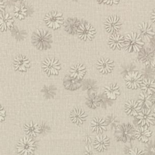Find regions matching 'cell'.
I'll list each match as a JSON object with an SVG mask.
<instances>
[{"label": "cell", "mask_w": 155, "mask_h": 155, "mask_svg": "<svg viewBox=\"0 0 155 155\" xmlns=\"http://www.w3.org/2000/svg\"><path fill=\"white\" fill-rule=\"evenodd\" d=\"M14 20L8 13H2L0 15V30L2 31L13 27Z\"/></svg>", "instance_id": "obj_24"}, {"label": "cell", "mask_w": 155, "mask_h": 155, "mask_svg": "<svg viewBox=\"0 0 155 155\" xmlns=\"http://www.w3.org/2000/svg\"><path fill=\"white\" fill-rule=\"evenodd\" d=\"M72 1H79V0H72Z\"/></svg>", "instance_id": "obj_46"}, {"label": "cell", "mask_w": 155, "mask_h": 155, "mask_svg": "<svg viewBox=\"0 0 155 155\" xmlns=\"http://www.w3.org/2000/svg\"><path fill=\"white\" fill-rule=\"evenodd\" d=\"M83 90H85L90 93H95L97 89V86L96 82L91 79L86 80L82 85Z\"/></svg>", "instance_id": "obj_32"}, {"label": "cell", "mask_w": 155, "mask_h": 155, "mask_svg": "<svg viewBox=\"0 0 155 155\" xmlns=\"http://www.w3.org/2000/svg\"><path fill=\"white\" fill-rule=\"evenodd\" d=\"M110 145V139L104 134L97 136L94 142V148L98 151H104L107 149Z\"/></svg>", "instance_id": "obj_19"}, {"label": "cell", "mask_w": 155, "mask_h": 155, "mask_svg": "<svg viewBox=\"0 0 155 155\" xmlns=\"http://www.w3.org/2000/svg\"><path fill=\"white\" fill-rule=\"evenodd\" d=\"M32 43L39 50H46L51 47L52 40L49 32L45 30L38 29L33 32Z\"/></svg>", "instance_id": "obj_1"}, {"label": "cell", "mask_w": 155, "mask_h": 155, "mask_svg": "<svg viewBox=\"0 0 155 155\" xmlns=\"http://www.w3.org/2000/svg\"><path fill=\"white\" fill-rule=\"evenodd\" d=\"M39 126L40 133L45 134V133H47L50 130V127L44 122H42Z\"/></svg>", "instance_id": "obj_39"}, {"label": "cell", "mask_w": 155, "mask_h": 155, "mask_svg": "<svg viewBox=\"0 0 155 155\" xmlns=\"http://www.w3.org/2000/svg\"><path fill=\"white\" fill-rule=\"evenodd\" d=\"M128 155H145V154L142 150L137 148H135L129 151Z\"/></svg>", "instance_id": "obj_37"}, {"label": "cell", "mask_w": 155, "mask_h": 155, "mask_svg": "<svg viewBox=\"0 0 155 155\" xmlns=\"http://www.w3.org/2000/svg\"><path fill=\"white\" fill-rule=\"evenodd\" d=\"M150 19H151V21H152V22L153 23H154V10H153V12H152V13H151V16H150Z\"/></svg>", "instance_id": "obj_45"}, {"label": "cell", "mask_w": 155, "mask_h": 155, "mask_svg": "<svg viewBox=\"0 0 155 155\" xmlns=\"http://www.w3.org/2000/svg\"><path fill=\"white\" fill-rule=\"evenodd\" d=\"M143 92L148 94H153L155 91V82L153 78H145L143 79L140 85Z\"/></svg>", "instance_id": "obj_26"}, {"label": "cell", "mask_w": 155, "mask_h": 155, "mask_svg": "<svg viewBox=\"0 0 155 155\" xmlns=\"http://www.w3.org/2000/svg\"><path fill=\"white\" fill-rule=\"evenodd\" d=\"M135 66L134 65H133V64H128L127 65H126L125 68H124L123 71L122 72V73L123 74H125V75L127 74L128 73H130V72H132V71H134V70L135 69Z\"/></svg>", "instance_id": "obj_38"}, {"label": "cell", "mask_w": 155, "mask_h": 155, "mask_svg": "<svg viewBox=\"0 0 155 155\" xmlns=\"http://www.w3.org/2000/svg\"><path fill=\"white\" fill-rule=\"evenodd\" d=\"M139 60L147 67H154V51L151 48H142L139 51Z\"/></svg>", "instance_id": "obj_9"}, {"label": "cell", "mask_w": 155, "mask_h": 155, "mask_svg": "<svg viewBox=\"0 0 155 155\" xmlns=\"http://www.w3.org/2000/svg\"><path fill=\"white\" fill-rule=\"evenodd\" d=\"M135 129L130 123H123L116 128L115 136L117 140L122 142L130 141L134 135Z\"/></svg>", "instance_id": "obj_3"}, {"label": "cell", "mask_w": 155, "mask_h": 155, "mask_svg": "<svg viewBox=\"0 0 155 155\" xmlns=\"http://www.w3.org/2000/svg\"><path fill=\"white\" fill-rule=\"evenodd\" d=\"M56 88L54 85H45L41 90L44 96L47 99H51L54 97L56 95Z\"/></svg>", "instance_id": "obj_30"}, {"label": "cell", "mask_w": 155, "mask_h": 155, "mask_svg": "<svg viewBox=\"0 0 155 155\" xmlns=\"http://www.w3.org/2000/svg\"><path fill=\"white\" fill-rule=\"evenodd\" d=\"M108 45L113 50H120L124 46V37L119 34H112L108 39Z\"/></svg>", "instance_id": "obj_18"}, {"label": "cell", "mask_w": 155, "mask_h": 155, "mask_svg": "<svg viewBox=\"0 0 155 155\" xmlns=\"http://www.w3.org/2000/svg\"><path fill=\"white\" fill-rule=\"evenodd\" d=\"M35 148L36 143L35 140L27 137L21 139L16 146L17 151L21 155H30L33 154Z\"/></svg>", "instance_id": "obj_4"}, {"label": "cell", "mask_w": 155, "mask_h": 155, "mask_svg": "<svg viewBox=\"0 0 155 155\" xmlns=\"http://www.w3.org/2000/svg\"><path fill=\"white\" fill-rule=\"evenodd\" d=\"M13 14L16 18L20 20L23 19L27 14V9L22 4H17L14 7Z\"/></svg>", "instance_id": "obj_31"}, {"label": "cell", "mask_w": 155, "mask_h": 155, "mask_svg": "<svg viewBox=\"0 0 155 155\" xmlns=\"http://www.w3.org/2000/svg\"><path fill=\"white\" fill-rule=\"evenodd\" d=\"M70 117L72 122L76 125H81L86 120L87 115L81 108H76L70 113Z\"/></svg>", "instance_id": "obj_13"}, {"label": "cell", "mask_w": 155, "mask_h": 155, "mask_svg": "<svg viewBox=\"0 0 155 155\" xmlns=\"http://www.w3.org/2000/svg\"><path fill=\"white\" fill-rule=\"evenodd\" d=\"M140 34L142 38L146 41H150L154 38V31L152 26L147 22H142L139 25Z\"/></svg>", "instance_id": "obj_15"}, {"label": "cell", "mask_w": 155, "mask_h": 155, "mask_svg": "<svg viewBox=\"0 0 155 155\" xmlns=\"http://www.w3.org/2000/svg\"><path fill=\"white\" fill-rule=\"evenodd\" d=\"M104 93L110 99L114 100L120 94V89L116 84H111L104 87Z\"/></svg>", "instance_id": "obj_25"}, {"label": "cell", "mask_w": 155, "mask_h": 155, "mask_svg": "<svg viewBox=\"0 0 155 155\" xmlns=\"http://www.w3.org/2000/svg\"><path fill=\"white\" fill-rule=\"evenodd\" d=\"M86 69L82 64H77L71 67L70 70V76L77 79H82L85 74Z\"/></svg>", "instance_id": "obj_21"}, {"label": "cell", "mask_w": 155, "mask_h": 155, "mask_svg": "<svg viewBox=\"0 0 155 155\" xmlns=\"http://www.w3.org/2000/svg\"><path fill=\"white\" fill-rule=\"evenodd\" d=\"M84 155H94L93 149L90 145H87L85 147L84 151Z\"/></svg>", "instance_id": "obj_41"}, {"label": "cell", "mask_w": 155, "mask_h": 155, "mask_svg": "<svg viewBox=\"0 0 155 155\" xmlns=\"http://www.w3.org/2000/svg\"><path fill=\"white\" fill-rule=\"evenodd\" d=\"M92 137L90 134H87L84 137V141L87 145H90L92 142Z\"/></svg>", "instance_id": "obj_43"}, {"label": "cell", "mask_w": 155, "mask_h": 155, "mask_svg": "<svg viewBox=\"0 0 155 155\" xmlns=\"http://www.w3.org/2000/svg\"><path fill=\"white\" fill-rule=\"evenodd\" d=\"M5 116V111L4 109V108L0 105V121L4 120Z\"/></svg>", "instance_id": "obj_42"}, {"label": "cell", "mask_w": 155, "mask_h": 155, "mask_svg": "<svg viewBox=\"0 0 155 155\" xmlns=\"http://www.w3.org/2000/svg\"><path fill=\"white\" fill-rule=\"evenodd\" d=\"M99 105L102 107V108H107L112 105V100L110 99L107 97L105 93L100 94L97 96Z\"/></svg>", "instance_id": "obj_33"}, {"label": "cell", "mask_w": 155, "mask_h": 155, "mask_svg": "<svg viewBox=\"0 0 155 155\" xmlns=\"http://www.w3.org/2000/svg\"><path fill=\"white\" fill-rule=\"evenodd\" d=\"M114 62L108 58H101L97 61V68L102 74H108L113 70Z\"/></svg>", "instance_id": "obj_12"}, {"label": "cell", "mask_w": 155, "mask_h": 155, "mask_svg": "<svg viewBox=\"0 0 155 155\" xmlns=\"http://www.w3.org/2000/svg\"><path fill=\"white\" fill-rule=\"evenodd\" d=\"M97 1L100 4H103L105 5H109L117 4L119 2V0H97Z\"/></svg>", "instance_id": "obj_40"}, {"label": "cell", "mask_w": 155, "mask_h": 155, "mask_svg": "<svg viewBox=\"0 0 155 155\" xmlns=\"http://www.w3.org/2000/svg\"><path fill=\"white\" fill-rule=\"evenodd\" d=\"M63 84L65 88L70 90H75L81 87V83L79 80H77L70 76H65Z\"/></svg>", "instance_id": "obj_27"}, {"label": "cell", "mask_w": 155, "mask_h": 155, "mask_svg": "<svg viewBox=\"0 0 155 155\" xmlns=\"http://www.w3.org/2000/svg\"><path fill=\"white\" fill-rule=\"evenodd\" d=\"M44 71L48 75H56L61 69V65L59 61L54 58H47L42 63Z\"/></svg>", "instance_id": "obj_7"}, {"label": "cell", "mask_w": 155, "mask_h": 155, "mask_svg": "<svg viewBox=\"0 0 155 155\" xmlns=\"http://www.w3.org/2000/svg\"><path fill=\"white\" fill-rule=\"evenodd\" d=\"M63 24L66 32L71 35H74L77 33L80 22L76 18H69L64 22Z\"/></svg>", "instance_id": "obj_17"}, {"label": "cell", "mask_w": 155, "mask_h": 155, "mask_svg": "<svg viewBox=\"0 0 155 155\" xmlns=\"http://www.w3.org/2000/svg\"><path fill=\"white\" fill-rule=\"evenodd\" d=\"M107 125H108L111 128H116L119 125V120L117 117L113 114L108 115L105 119Z\"/></svg>", "instance_id": "obj_34"}, {"label": "cell", "mask_w": 155, "mask_h": 155, "mask_svg": "<svg viewBox=\"0 0 155 155\" xmlns=\"http://www.w3.org/2000/svg\"><path fill=\"white\" fill-rule=\"evenodd\" d=\"M24 131L27 135L31 137L36 136L39 133H40L39 125L32 121L24 125Z\"/></svg>", "instance_id": "obj_28"}, {"label": "cell", "mask_w": 155, "mask_h": 155, "mask_svg": "<svg viewBox=\"0 0 155 155\" xmlns=\"http://www.w3.org/2000/svg\"><path fill=\"white\" fill-rule=\"evenodd\" d=\"M77 33L81 40L84 41H91L95 36L96 30L90 23L84 22L79 24Z\"/></svg>", "instance_id": "obj_6"}, {"label": "cell", "mask_w": 155, "mask_h": 155, "mask_svg": "<svg viewBox=\"0 0 155 155\" xmlns=\"http://www.w3.org/2000/svg\"><path fill=\"white\" fill-rule=\"evenodd\" d=\"M136 119L138 124L140 125V126L154 125L155 120L154 113L152 112L150 108L142 109L136 116Z\"/></svg>", "instance_id": "obj_8"}, {"label": "cell", "mask_w": 155, "mask_h": 155, "mask_svg": "<svg viewBox=\"0 0 155 155\" xmlns=\"http://www.w3.org/2000/svg\"><path fill=\"white\" fill-rule=\"evenodd\" d=\"M144 44L140 35L131 32L124 38V47L130 53L139 51Z\"/></svg>", "instance_id": "obj_2"}, {"label": "cell", "mask_w": 155, "mask_h": 155, "mask_svg": "<svg viewBox=\"0 0 155 155\" xmlns=\"http://www.w3.org/2000/svg\"><path fill=\"white\" fill-rule=\"evenodd\" d=\"M121 25L120 18L116 15L109 16L105 22V30L111 34L117 33L120 30Z\"/></svg>", "instance_id": "obj_11"}, {"label": "cell", "mask_w": 155, "mask_h": 155, "mask_svg": "<svg viewBox=\"0 0 155 155\" xmlns=\"http://www.w3.org/2000/svg\"><path fill=\"white\" fill-rule=\"evenodd\" d=\"M141 75L145 78H151L154 76V67L146 66V68L142 69Z\"/></svg>", "instance_id": "obj_35"}, {"label": "cell", "mask_w": 155, "mask_h": 155, "mask_svg": "<svg viewBox=\"0 0 155 155\" xmlns=\"http://www.w3.org/2000/svg\"><path fill=\"white\" fill-rule=\"evenodd\" d=\"M152 132L148 129V126L143 125L140 126L134 131L135 137L139 141L146 143L149 140V138L151 137Z\"/></svg>", "instance_id": "obj_14"}, {"label": "cell", "mask_w": 155, "mask_h": 155, "mask_svg": "<svg viewBox=\"0 0 155 155\" xmlns=\"http://www.w3.org/2000/svg\"><path fill=\"white\" fill-rule=\"evenodd\" d=\"M16 1H25V0H16Z\"/></svg>", "instance_id": "obj_47"}, {"label": "cell", "mask_w": 155, "mask_h": 155, "mask_svg": "<svg viewBox=\"0 0 155 155\" xmlns=\"http://www.w3.org/2000/svg\"><path fill=\"white\" fill-rule=\"evenodd\" d=\"M126 85L131 89H136L140 87L142 81V76L137 71H132L125 75Z\"/></svg>", "instance_id": "obj_10"}, {"label": "cell", "mask_w": 155, "mask_h": 155, "mask_svg": "<svg viewBox=\"0 0 155 155\" xmlns=\"http://www.w3.org/2000/svg\"><path fill=\"white\" fill-rule=\"evenodd\" d=\"M153 94H148L146 93H140L139 96V100L137 102L141 107L142 109H148L153 105L154 96Z\"/></svg>", "instance_id": "obj_20"}, {"label": "cell", "mask_w": 155, "mask_h": 155, "mask_svg": "<svg viewBox=\"0 0 155 155\" xmlns=\"http://www.w3.org/2000/svg\"><path fill=\"white\" fill-rule=\"evenodd\" d=\"M44 21L47 27L56 30L59 28L64 23V18L61 13L52 11L46 14Z\"/></svg>", "instance_id": "obj_5"}, {"label": "cell", "mask_w": 155, "mask_h": 155, "mask_svg": "<svg viewBox=\"0 0 155 155\" xmlns=\"http://www.w3.org/2000/svg\"><path fill=\"white\" fill-rule=\"evenodd\" d=\"M145 150L149 155L154 154V144L153 141H150L145 146Z\"/></svg>", "instance_id": "obj_36"}, {"label": "cell", "mask_w": 155, "mask_h": 155, "mask_svg": "<svg viewBox=\"0 0 155 155\" xmlns=\"http://www.w3.org/2000/svg\"><path fill=\"white\" fill-rule=\"evenodd\" d=\"M86 105L90 108L95 109L99 105L98 97L96 93H90L85 97Z\"/></svg>", "instance_id": "obj_29"}, {"label": "cell", "mask_w": 155, "mask_h": 155, "mask_svg": "<svg viewBox=\"0 0 155 155\" xmlns=\"http://www.w3.org/2000/svg\"><path fill=\"white\" fill-rule=\"evenodd\" d=\"M107 123L105 119L99 117H94L91 121V127L93 131L97 133H102L107 130Z\"/></svg>", "instance_id": "obj_22"}, {"label": "cell", "mask_w": 155, "mask_h": 155, "mask_svg": "<svg viewBox=\"0 0 155 155\" xmlns=\"http://www.w3.org/2000/svg\"><path fill=\"white\" fill-rule=\"evenodd\" d=\"M141 110V107L134 100H129L125 104V111L128 115L136 116Z\"/></svg>", "instance_id": "obj_23"}, {"label": "cell", "mask_w": 155, "mask_h": 155, "mask_svg": "<svg viewBox=\"0 0 155 155\" xmlns=\"http://www.w3.org/2000/svg\"><path fill=\"white\" fill-rule=\"evenodd\" d=\"M4 8H5L4 1V0H0V15L4 13Z\"/></svg>", "instance_id": "obj_44"}, {"label": "cell", "mask_w": 155, "mask_h": 155, "mask_svg": "<svg viewBox=\"0 0 155 155\" xmlns=\"http://www.w3.org/2000/svg\"><path fill=\"white\" fill-rule=\"evenodd\" d=\"M13 65L15 70L19 71H26L30 65L29 60L23 55L16 56L14 59Z\"/></svg>", "instance_id": "obj_16"}]
</instances>
